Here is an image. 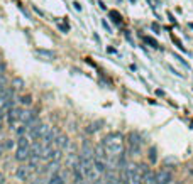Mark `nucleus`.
<instances>
[{"label": "nucleus", "mask_w": 193, "mask_h": 184, "mask_svg": "<svg viewBox=\"0 0 193 184\" xmlns=\"http://www.w3.org/2000/svg\"><path fill=\"white\" fill-rule=\"evenodd\" d=\"M15 134H17V135H26V134H27V125L22 123L21 127H17V129H15Z\"/></svg>", "instance_id": "obj_24"}, {"label": "nucleus", "mask_w": 193, "mask_h": 184, "mask_svg": "<svg viewBox=\"0 0 193 184\" xmlns=\"http://www.w3.org/2000/svg\"><path fill=\"white\" fill-rule=\"evenodd\" d=\"M4 152H5V147H4V144L0 142V156H2V154H4Z\"/></svg>", "instance_id": "obj_33"}, {"label": "nucleus", "mask_w": 193, "mask_h": 184, "mask_svg": "<svg viewBox=\"0 0 193 184\" xmlns=\"http://www.w3.org/2000/svg\"><path fill=\"white\" fill-rule=\"evenodd\" d=\"M71 171H73V181H75L76 184H80L85 179V172L81 171V167H80V164H76V166H73L71 167Z\"/></svg>", "instance_id": "obj_12"}, {"label": "nucleus", "mask_w": 193, "mask_h": 184, "mask_svg": "<svg viewBox=\"0 0 193 184\" xmlns=\"http://www.w3.org/2000/svg\"><path fill=\"white\" fill-rule=\"evenodd\" d=\"M131 2H132V4H134V2H136V0H131Z\"/></svg>", "instance_id": "obj_39"}, {"label": "nucleus", "mask_w": 193, "mask_h": 184, "mask_svg": "<svg viewBox=\"0 0 193 184\" xmlns=\"http://www.w3.org/2000/svg\"><path fill=\"white\" fill-rule=\"evenodd\" d=\"M142 181H144V184H156V174H154L151 169H146Z\"/></svg>", "instance_id": "obj_15"}, {"label": "nucleus", "mask_w": 193, "mask_h": 184, "mask_svg": "<svg viewBox=\"0 0 193 184\" xmlns=\"http://www.w3.org/2000/svg\"><path fill=\"white\" fill-rule=\"evenodd\" d=\"M93 167H95L100 174H104L107 171V162L105 161H100V159H93Z\"/></svg>", "instance_id": "obj_16"}, {"label": "nucleus", "mask_w": 193, "mask_h": 184, "mask_svg": "<svg viewBox=\"0 0 193 184\" xmlns=\"http://www.w3.org/2000/svg\"><path fill=\"white\" fill-rule=\"evenodd\" d=\"M58 171H59V161H51V162L48 164V167H46V172H48L49 176L54 174V172H58Z\"/></svg>", "instance_id": "obj_17"}, {"label": "nucleus", "mask_w": 193, "mask_h": 184, "mask_svg": "<svg viewBox=\"0 0 193 184\" xmlns=\"http://www.w3.org/2000/svg\"><path fill=\"white\" fill-rule=\"evenodd\" d=\"M146 169H147L146 166H139V164L129 166V171H131V184H144L142 177H144Z\"/></svg>", "instance_id": "obj_2"}, {"label": "nucleus", "mask_w": 193, "mask_h": 184, "mask_svg": "<svg viewBox=\"0 0 193 184\" xmlns=\"http://www.w3.org/2000/svg\"><path fill=\"white\" fill-rule=\"evenodd\" d=\"M171 39H173V42H174V44H176V48H179V49H181V53H186V49L183 48V44H181V42H179L178 39H176V37H174V36H171Z\"/></svg>", "instance_id": "obj_26"}, {"label": "nucleus", "mask_w": 193, "mask_h": 184, "mask_svg": "<svg viewBox=\"0 0 193 184\" xmlns=\"http://www.w3.org/2000/svg\"><path fill=\"white\" fill-rule=\"evenodd\" d=\"M0 184H5V176H4V172H0Z\"/></svg>", "instance_id": "obj_32"}, {"label": "nucleus", "mask_w": 193, "mask_h": 184, "mask_svg": "<svg viewBox=\"0 0 193 184\" xmlns=\"http://www.w3.org/2000/svg\"><path fill=\"white\" fill-rule=\"evenodd\" d=\"M91 184H105V181H104V179H100V177H98V179H96V181H93Z\"/></svg>", "instance_id": "obj_31"}, {"label": "nucleus", "mask_w": 193, "mask_h": 184, "mask_svg": "<svg viewBox=\"0 0 193 184\" xmlns=\"http://www.w3.org/2000/svg\"><path fill=\"white\" fill-rule=\"evenodd\" d=\"M0 142L4 144L5 150H10V149H12V147L15 145V140H12V139H5V140H0Z\"/></svg>", "instance_id": "obj_22"}, {"label": "nucleus", "mask_w": 193, "mask_h": 184, "mask_svg": "<svg viewBox=\"0 0 193 184\" xmlns=\"http://www.w3.org/2000/svg\"><path fill=\"white\" fill-rule=\"evenodd\" d=\"M169 184H176V183H173V181H171V183H169Z\"/></svg>", "instance_id": "obj_38"}, {"label": "nucleus", "mask_w": 193, "mask_h": 184, "mask_svg": "<svg viewBox=\"0 0 193 184\" xmlns=\"http://www.w3.org/2000/svg\"><path fill=\"white\" fill-rule=\"evenodd\" d=\"M2 127H4V115H0V130H2Z\"/></svg>", "instance_id": "obj_36"}, {"label": "nucleus", "mask_w": 193, "mask_h": 184, "mask_svg": "<svg viewBox=\"0 0 193 184\" xmlns=\"http://www.w3.org/2000/svg\"><path fill=\"white\" fill-rule=\"evenodd\" d=\"M15 177H17L19 181H27L29 177H31V169L26 167V166L17 167V171H15Z\"/></svg>", "instance_id": "obj_11"}, {"label": "nucleus", "mask_w": 193, "mask_h": 184, "mask_svg": "<svg viewBox=\"0 0 193 184\" xmlns=\"http://www.w3.org/2000/svg\"><path fill=\"white\" fill-rule=\"evenodd\" d=\"M147 2H149V5H151V9H152V10H154V9L158 7V5H154V2H152V0H147Z\"/></svg>", "instance_id": "obj_35"}, {"label": "nucleus", "mask_w": 193, "mask_h": 184, "mask_svg": "<svg viewBox=\"0 0 193 184\" xmlns=\"http://www.w3.org/2000/svg\"><path fill=\"white\" fill-rule=\"evenodd\" d=\"M110 17H112V21L115 22L117 26H120V24H122V17H120V14H119L117 10H112V12H110Z\"/></svg>", "instance_id": "obj_21"}, {"label": "nucleus", "mask_w": 193, "mask_h": 184, "mask_svg": "<svg viewBox=\"0 0 193 184\" xmlns=\"http://www.w3.org/2000/svg\"><path fill=\"white\" fill-rule=\"evenodd\" d=\"M168 19L171 21V24H176V19H174V17H173V14H169V12H168Z\"/></svg>", "instance_id": "obj_30"}, {"label": "nucleus", "mask_w": 193, "mask_h": 184, "mask_svg": "<svg viewBox=\"0 0 193 184\" xmlns=\"http://www.w3.org/2000/svg\"><path fill=\"white\" fill-rule=\"evenodd\" d=\"M0 75H5V64L0 63Z\"/></svg>", "instance_id": "obj_29"}, {"label": "nucleus", "mask_w": 193, "mask_h": 184, "mask_svg": "<svg viewBox=\"0 0 193 184\" xmlns=\"http://www.w3.org/2000/svg\"><path fill=\"white\" fill-rule=\"evenodd\" d=\"M19 103H21L22 107H29V105L32 103V96H31V95H24V96H21V98H19Z\"/></svg>", "instance_id": "obj_20"}, {"label": "nucleus", "mask_w": 193, "mask_h": 184, "mask_svg": "<svg viewBox=\"0 0 193 184\" xmlns=\"http://www.w3.org/2000/svg\"><path fill=\"white\" fill-rule=\"evenodd\" d=\"M100 125H102V123H91V125H90L88 129H86V132H88V134H93V132H96V130L100 129Z\"/></svg>", "instance_id": "obj_25"}, {"label": "nucleus", "mask_w": 193, "mask_h": 184, "mask_svg": "<svg viewBox=\"0 0 193 184\" xmlns=\"http://www.w3.org/2000/svg\"><path fill=\"white\" fill-rule=\"evenodd\" d=\"M48 184H66V174L63 171H58L54 174H51Z\"/></svg>", "instance_id": "obj_9"}, {"label": "nucleus", "mask_w": 193, "mask_h": 184, "mask_svg": "<svg viewBox=\"0 0 193 184\" xmlns=\"http://www.w3.org/2000/svg\"><path fill=\"white\" fill-rule=\"evenodd\" d=\"M102 145L105 147V150H107L110 156H119V154H122V150H124V137L120 135L119 132L109 134V135L102 140Z\"/></svg>", "instance_id": "obj_1"}, {"label": "nucleus", "mask_w": 193, "mask_h": 184, "mask_svg": "<svg viewBox=\"0 0 193 184\" xmlns=\"http://www.w3.org/2000/svg\"><path fill=\"white\" fill-rule=\"evenodd\" d=\"M73 5H75V9H76V10H81V5H80V4H78V2H75V4H73Z\"/></svg>", "instance_id": "obj_34"}, {"label": "nucleus", "mask_w": 193, "mask_h": 184, "mask_svg": "<svg viewBox=\"0 0 193 184\" xmlns=\"http://www.w3.org/2000/svg\"><path fill=\"white\" fill-rule=\"evenodd\" d=\"M102 24H104V27L107 29V32H112V29H110V26L107 24V21H102Z\"/></svg>", "instance_id": "obj_28"}, {"label": "nucleus", "mask_w": 193, "mask_h": 184, "mask_svg": "<svg viewBox=\"0 0 193 184\" xmlns=\"http://www.w3.org/2000/svg\"><path fill=\"white\" fill-rule=\"evenodd\" d=\"M104 181L105 184H119L120 179H119L117 172H115V167H107V171L104 172Z\"/></svg>", "instance_id": "obj_6"}, {"label": "nucleus", "mask_w": 193, "mask_h": 184, "mask_svg": "<svg viewBox=\"0 0 193 184\" xmlns=\"http://www.w3.org/2000/svg\"><path fill=\"white\" fill-rule=\"evenodd\" d=\"M141 145H142L141 135H139L137 132H132L131 135H129V150H131V154L137 156L139 152H141Z\"/></svg>", "instance_id": "obj_3"}, {"label": "nucleus", "mask_w": 193, "mask_h": 184, "mask_svg": "<svg viewBox=\"0 0 193 184\" xmlns=\"http://www.w3.org/2000/svg\"><path fill=\"white\" fill-rule=\"evenodd\" d=\"M12 88H14L15 91L22 90L24 88V80H22V78H14V80H12Z\"/></svg>", "instance_id": "obj_19"}, {"label": "nucleus", "mask_w": 193, "mask_h": 184, "mask_svg": "<svg viewBox=\"0 0 193 184\" xmlns=\"http://www.w3.org/2000/svg\"><path fill=\"white\" fill-rule=\"evenodd\" d=\"M21 113H22V108H21V107H14V105H12V107L7 110V122L10 123L12 127H14L15 123L21 120Z\"/></svg>", "instance_id": "obj_4"}, {"label": "nucleus", "mask_w": 193, "mask_h": 184, "mask_svg": "<svg viewBox=\"0 0 193 184\" xmlns=\"http://www.w3.org/2000/svg\"><path fill=\"white\" fill-rule=\"evenodd\" d=\"M29 156H31L29 147H17V150H15V159H17L19 162H26L29 159Z\"/></svg>", "instance_id": "obj_10"}, {"label": "nucleus", "mask_w": 193, "mask_h": 184, "mask_svg": "<svg viewBox=\"0 0 193 184\" xmlns=\"http://www.w3.org/2000/svg\"><path fill=\"white\" fill-rule=\"evenodd\" d=\"M80 184H90V181H88V179H86V177H85V179H83V181H81V183H80Z\"/></svg>", "instance_id": "obj_37"}, {"label": "nucleus", "mask_w": 193, "mask_h": 184, "mask_svg": "<svg viewBox=\"0 0 193 184\" xmlns=\"http://www.w3.org/2000/svg\"><path fill=\"white\" fill-rule=\"evenodd\" d=\"M34 120H37V112L36 110H22L21 113V122L29 125V123H32Z\"/></svg>", "instance_id": "obj_7"}, {"label": "nucleus", "mask_w": 193, "mask_h": 184, "mask_svg": "<svg viewBox=\"0 0 193 184\" xmlns=\"http://www.w3.org/2000/svg\"><path fill=\"white\" fill-rule=\"evenodd\" d=\"M80 157H85V159H93V149H91V145H90L88 142H83Z\"/></svg>", "instance_id": "obj_13"}, {"label": "nucleus", "mask_w": 193, "mask_h": 184, "mask_svg": "<svg viewBox=\"0 0 193 184\" xmlns=\"http://www.w3.org/2000/svg\"><path fill=\"white\" fill-rule=\"evenodd\" d=\"M36 54L39 56V58H42V59H48V61H51V59L56 58V54L53 53V51H46V49H37Z\"/></svg>", "instance_id": "obj_14"}, {"label": "nucleus", "mask_w": 193, "mask_h": 184, "mask_svg": "<svg viewBox=\"0 0 193 184\" xmlns=\"http://www.w3.org/2000/svg\"><path fill=\"white\" fill-rule=\"evenodd\" d=\"M31 145V137L26 134V135H19L17 139V147H29Z\"/></svg>", "instance_id": "obj_18"}, {"label": "nucleus", "mask_w": 193, "mask_h": 184, "mask_svg": "<svg viewBox=\"0 0 193 184\" xmlns=\"http://www.w3.org/2000/svg\"><path fill=\"white\" fill-rule=\"evenodd\" d=\"M142 39H144V42L146 44H149V46H151V48H156L158 49L159 48V44L156 41H154V39H152V37H147V36H144V37H142Z\"/></svg>", "instance_id": "obj_23"}, {"label": "nucleus", "mask_w": 193, "mask_h": 184, "mask_svg": "<svg viewBox=\"0 0 193 184\" xmlns=\"http://www.w3.org/2000/svg\"><path fill=\"white\" fill-rule=\"evenodd\" d=\"M53 144H54V147H56V149L64 150V149H66V147L69 145V140H68V137L64 135V134H58Z\"/></svg>", "instance_id": "obj_8"}, {"label": "nucleus", "mask_w": 193, "mask_h": 184, "mask_svg": "<svg viewBox=\"0 0 193 184\" xmlns=\"http://www.w3.org/2000/svg\"><path fill=\"white\" fill-rule=\"evenodd\" d=\"M173 181V174L171 171L163 169L156 172V184H169Z\"/></svg>", "instance_id": "obj_5"}, {"label": "nucleus", "mask_w": 193, "mask_h": 184, "mask_svg": "<svg viewBox=\"0 0 193 184\" xmlns=\"http://www.w3.org/2000/svg\"><path fill=\"white\" fill-rule=\"evenodd\" d=\"M149 159H151L152 162H156L158 156H156V150H154V149H151V150H149Z\"/></svg>", "instance_id": "obj_27"}]
</instances>
